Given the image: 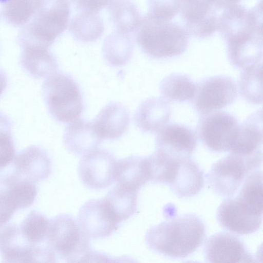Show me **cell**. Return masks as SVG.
<instances>
[{"mask_svg": "<svg viewBox=\"0 0 263 263\" xmlns=\"http://www.w3.org/2000/svg\"><path fill=\"white\" fill-rule=\"evenodd\" d=\"M262 0L248 9L239 4L224 8L218 19L217 31L226 43L232 65L244 68L262 63Z\"/></svg>", "mask_w": 263, "mask_h": 263, "instance_id": "obj_1", "label": "cell"}, {"mask_svg": "<svg viewBox=\"0 0 263 263\" xmlns=\"http://www.w3.org/2000/svg\"><path fill=\"white\" fill-rule=\"evenodd\" d=\"M205 228L197 215L177 216L151 227L145 239L146 245L159 254L173 258H184L194 253L202 243Z\"/></svg>", "mask_w": 263, "mask_h": 263, "instance_id": "obj_2", "label": "cell"}, {"mask_svg": "<svg viewBox=\"0 0 263 263\" xmlns=\"http://www.w3.org/2000/svg\"><path fill=\"white\" fill-rule=\"evenodd\" d=\"M189 33L184 27L146 14L136 31V41L141 50L155 59L182 54L186 49Z\"/></svg>", "mask_w": 263, "mask_h": 263, "instance_id": "obj_3", "label": "cell"}, {"mask_svg": "<svg viewBox=\"0 0 263 263\" xmlns=\"http://www.w3.org/2000/svg\"><path fill=\"white\" fill-rule=\"evenodd\" d=\"M70 14L69 0H39L35 14L18 34L19 45L49 48L66 29Z\"/></svg>", "mask_w": 263, "mask_h": 263, "instance_id": "obj_4", "label": "cell"}, {"mask_svg": "<svg viewBox=\"0 0 263 263\" xmlns=\"http://www.w3.org/2000/svg\"><path fill=\"white\" fill-rule=\"evenodd\" d=\"M42 90L49 112L55 120L68 123L79 118L83 109L82 96L70 75L56 72L48 76Z\"/></svg>", "mask_w": 263, "mask_h": 263, "instance_id": "obj_5", "label": "cell"}, {"mask_svg": "<svg viewBox=\"0 0 263 263\" xmlns=\"http://www.w3.org/2000/svg\"><path fill=\"white\" fill-rule=\"evenodd\" d=\"M262 162L261 149L249 154L231 153L212 166L208 174L209 185L219 196L232 197L247 176L258 170Z\"/></svg>", "mask_w": 263, "mask_h": 263, "instance_id": "obj_6", "label": "cell"}, {"mask_svg": "<svg viewBox=\"0 0 263 263\" xmlns=\"http://www.w3.org/2000/svg\"><path fill=\"white\" fill-rule=\"evenodd\" d=\"M49 246L67 262H85L92 253L90 238L69 214H60L50 221L47 236Z\"/></svg>", "mask_w": 263, "mask_h": 263, "instance_id": "obj_7", "label": "cell"}, {"mask_svg": "<svg viewBox=\"0 0 263 263\" xmlns=\"http://www.w3.org/2000/svg\"><path fill=\"white\" fill-rule=\"evenodd\" d=\"M239 124L237 118L224 111L202 115L197 125L198 136L209 149L216 153L231 151Z\"/></svg>", "mask_w": 263, "mask_h": 263, "instance_id": "obj_8", "label": "cell"}, {"mask_svg": "<svg viewBox=\"0 0 263 263\" xmlns=\"http://www.w3.org/2000/svg\"><path fill=\"white\" fill-rule=\"evenodd\" d=\"M0 253L6 262H54L51 248L29 242L20 228L9 224L0 231Z\"/></svg>", "mask_w": 263, "mask_h": 263, "instance_id": "obj_9", "label": "cell"}, {"mask_svg": "<svg viewBox=\"0 0 263 263\" xmlns=\"http://www.w3.org/2000/svg\"><path fill=\"white\" fill-rule=\"evenodd\" d=\"M237 85L234 80L225 76L205 78L196 85L193 104L201 115L224 108L237 97Z\"/></svg>", "mask_w": 263, "mask_h": 263, "instance_id": "obj_10", "label": "cell"}, {"mask_svg": "<svg viewBox=\"0 0 263 263\" xmlns=\"http://www.w3.org/2000/svg\"><path fill=\"white\" fill-rule=\"evenodd\" d=\"M184 27L194 37L205 39L217 31L218 17L222 11L219 0H179Z\"/></svg>", "mask_w": 263, "mask_h": 263, "instance_id": "obj_11", "label": "cell"}, {"mask_svg": "<svg viewBox=\"0 0 263 263\" xmlns=\"http://www.w3.org/2000/svg\"><path fill=\"white\" fill-rule=\"evenodd\" d=\"M116 162L108 151L95 148L81 159L78 167L80 179L89 189L106 188L115 181Z\"/></svg>", "mask_w": 263, "mask_h": 263, "instance_id": "obj_12", "label": "cell"}, {"mask_svg": "<svg viewBox=\"0 0 263 263\" xmlns=\"http://www.w3.org/2000/svg\"><path fill=\"white\" fill-rule=\"evenodd\" d=\"M197 145V137L189 127L178 123L165 125L156 137V152L173 160L191 158Z\"/></svg>", "mask_w": 263, "mask_h": 263, "instance_id": "obj_13", "label": "cell"}, {"mask_svg": "<svg viewBox=\"0 0 263 263\" xmlns=\"http://www.w3.org/2000/svg\"><path fill=\"white\" fill-rule=\"evenodd\" d=\"M78 223L89 238H103L118 228L119 223L107 206L104 198L91 199L80 208Z\"/></svg>", "mask_w": 263, "mask_h": 263, "instance_id": "obj_14", "label": "cell"}, {"mask_svg": "<svg viewBox=\"0 0 263 263\" xmlns=\"http://www.w3.org/2000/svg\"><path fill=\"white\" fill-rule=\"evenodd\" d=\"M262 216L253 213L237 197H228L222 202L216 212V218L224 229L237 234L247 235L257 231Z\"/></svg>", "mask_w": 263, "mask_h": 263, "instance_id": "obj_15", "label": "cell"}, {"mask_svg": "<svg viewBox=\"0 0 263 263\" xmlns=\"http://www.w3.org/2000/svg\"><path fill=\"white\" fill-rule=\"evenodd\" d=\"M204 255L208 262H251L255 258L244 243L228 232L215 233L206 240Z\"/></svg>", "mask_w": 263, "mask_h": 263, "instance_id": "obj_16", "label": "cell"}, {"mask_svg": "<svg viewBox=\"0 0 263 263\" xmlns=\"http://www.w3.org/2000/svg\"><path fill=\"white\" fill-rule=\"evenodd\" d=\"M14 173L10 176L33 182L49 177L51 171V160L46 152L36 146L23 149L13 160Z\"/></svg>", "mask_w": 263, "mask_h": 263, "instance_id": "obj_17", "label": "cell"}, {"mask_svg": "<svg viewBox=\"0 0 263 263\" xmlns=\"http://www.w3.org/2000/svg\"><path fill=\"white\" fill-rule=\"evenodd\" d=\"M129 123L127 109L121 103L115 102L104 106L92 122L97 134L102 140L120 138L127 130Z\"/></svg>", "mask_w": 263, "mask_h": 263, "instance_id": "obj_18", "label": "cell"}, {"mask_svg": "<svg viewBox=\"0 0 263 263\" xmlns=\"http://www.w3.org/2000/svg\"><path fill=\"white\" fill-rule=\"evenodd\" d=\"M171 110L168 102L164 98H151L143 101L135 115L138 127L144 132L157 133L170 120Z\"/></svg>", "mask_w": 263, "mask_h": 263, "instance_id": "obj_19", "label": "cell"}, {"mask_svg": "<svg viewBox=\"0 0 263 263\" xmlns=\"http://www.w3.org/2000/svg\"><path fill=\"white\" fill-rule=\"evenodd\" d=\"M102 139L97 134L92 122L77 120L66 127L63 135L67 150L77 155H85L97 148Z\"/></svg>", "mask_w": 263, "mask_h": 263, "instance_id": "obj_20", "label": "cell"}, {"mask_svg": "<svg viewBox=\"0 0 263 263\" xmlns=\"http://www.w3.org/2000/svg\"><path fill=\"white\" fill-rule=\"evenodd\" d=\"M203 185V172L191 158L180 161L175 176L168 184L172 191L179 198L196 195Z\"/></svg>", "mask_w": 263, "mask_h": 263, "instance_id": "obj_21", "label": "cell"}, {"mask_svg": "<svg viewBox=\"0 0 263 263\" xmlns=\"http://www.w3.org/2000/svg\"><path fill=\"white\" fill-rule=\"evenodd\" d=\"M21 48V64L30 75L42 78L57 72L58 62L49 48L33 45H24Z\"/></svg>", "mask_w": 263, "mask_h": 263, "instance_id": "obj_22", "label": "cell"}, {"mask_svg": "<svg viewBox=\"0 0 263 263\" xmlns=\"http://www.w3.org/2000/svg\"><path fill=\"white\" fill-rule=\"evenodd\" d=\"M262 117L261 109L250 115L239 125L230 153L249 154L261 149L263 138Z\"/></svg>", "mask_w": 263, "mask_h": 263, "instance_id": "obj_23", "label": "cell"}, {"mask_svg": "<svg viewBox=\"0 0 263 263\" xmlns=\"http://www.w3.org/2000/svg\"><path fill=\"white\" fill-rule=\"evenodd\" d=\"M138 191L117 182L108 192L105 200L119 223L126 220L136 213Z\"/></svg>", "mask_w": 263, "mask_h": 263, "instance_id": "obj_24", "label": "cell"}, {"mask_svg": "<svg viewBox=\"0 0 263 263\" xmlns=\"http://www.w3.org/2000/svg\"><path fill=\"white\" fill-rule=\"evenodd\" d=\"M115 181L139 191L149 181L145 157L130 156L117 160Z\"/></svg>", "mask_w": 263, "mask_h": 263, "instance_id": "obj_25", "label": "cell"}, {"mask_svg": "<svg viewBox=\"0 0 263 263\" xmlns=\"http://www.w3.org/2000/svg\"><path fill=\"white\" fill-rule=\"evenodd\" d=\"M104 27L99 12H78L71 20L69 31L78 41L88 43L98 39Z\"/></svg>", "mask_w": 263, "mask_h": 263, "instance_id": "obj_26", "label": "cell"}, {"mask_svg": "<svg viewBox=\"0 0 263 263\" xmlns=\"http://www.w3.org/2000/svg\"><path fill=\"white\" fill-rule=\"evenodd\" d=\"M134 44L130 34L116 31L104 40L103 56L109 65L122 66L130 60Z\"/></svg>", "mask_w": 263, "mask_h": 263, "instance_id": "obj_27", "label": "cell"}, {"mask_svg": "<svg viewBox=\"0 0 263 263\" xmlns=\"http://www.w3.org/2000/svg\"><path fill=\"white\" fill-rule=\"evenodd\" d=\"M108 8L116 31L129 34L136 32L142 17L134 3L129 0H114Z\"/></svg>", "mask_w": 263, "mask_h": 263, "instance_id": "obj_28", "label": "cell"}, {"mask_svg": "<svg viewBox=\"0 0 263 263\" xmlns=\"http://www.w3.org/2000/svg\"><path fill=\"white\" fill-rule=\"evenodd\" d=\"M196 85L187 76L172 73L164 78L160 84V91L163 98L169 101L184 102L192 100Z\"/></svg>", "mask_w": 263, "mask_h": 263, "instance_id": "obj_29", "label": "cell"}, {"mask_svg": "<svg viewBox=\"0 0 263 263\" xmlns=\"http://www.w3.org/2000/svg\"><path fill=\"white\" fill-rule=\"evenodd\" d=\"M239 80L240 95L253 104L262 103V63L242 69Z\"/></svg>", "mask_w": 263, "mask_h": 263, "instance_id": "obj_30", "label": "cell"}, {"mask_svg": "<svg viewBox=\"0 0 263 263\" xmlns=\"http://www.w3.org/2000/svg\"><path fill=\"white\" fill-rule=\"evenodd\" d=\"M237 197L257 214L262 215V173L256 170L245 178Z\"/></svg>", "mask_w": 263, "mask_h": 263, "instance_id": "obj_31", "label": "cell"}, {"mask_svg": "<svg viewBox=\"0 0 263 263\" xmlns=\"http://www.w3.org/2000/svg\"><path fill=\"white\" fill-rule=\"evenodd\" d=\"M39 0H7L3 5L2 14L11 25L27 24L36 11Z\"/></svg>", "mask_w": 263, "mask_h": 263, "instance_id": "obj_32", "label": "cell"}, {"mask_svg": "<svg viewBox=\"0 0 263 263\" xmlns=\"http://www.w3.org/2000/svg\"><path fill=\"white\" fill-rule=\"evenodd\" d=\"M8 195L16 209L29 206L37 195V189L34 182L21 179H11L7 180Z\"/></svg>", "mask_w": 263, "mask_h": 263, "instance_id": "obj_33", "label": "cell"}, {"mask_svg": "<svg viewBox=\"0 0 263 263\" xmlns=\"http://www.w3.org/2000/svg\"><path fill=\"white\" fill-rule=\"evenodd\" d=\"M49 224L50 221L44 215L33 211L24 219L20 229L29 242L35 245L47 238Z\"/></svg>", "mask_w": 263, "mask_h": 263, "instance_id": "obj_34", "label": "cell"}, {"mask_svg": "<svg viewBox=\"0 0 263 263\" xmlns=\"http://www.w3.org/2000/svg\"><path fill=\"white\" fill-rule=\"evenodd\" d=\"M11 127L12 124L9 118L0 111V170L13 162L15 157Z\"/></svg>", "mask_w": 263, "mask_h": 263, "instance_id": "obj_35", "label": "cell"}, {"mask_svg": "<svg viewBox=\"0 0 263 263\" xmlns=\"http://www.w3.org/2000/svg\"><path fill=\"white\" fill-rule=\"evenodd\" d=\"M148 4L146 14L163 21H171L180 11L179 0H148Z\"/></svg>", "mask_w": 263, "mask_h": 263, "instance_id": "obj_36", "label": "cell"}, {"mask_svg": "<svg viewBox=\"0 0 263 263\" xmlns=\"http://www.w3.org/2000/svg\"><path fill=\"white\" fill-rule=\"evenodd\" d=\"M74 8L79 12H99L109 6L114 0H71Z\"/></svg>", "mask_w": 263, "mask_h": 263, "instance_id": "obj_37", "label": "cell"}, {"mask_svg": "<svg viewBox=\"0 0 263 263\" xmlns=\"http://www.w3.org/2000/svg\"><path fill=\"white\" fill-rule=\"evenodd\" d=\"M16 210L6 190H0V228L11 219Z\"/></svg>", "mask_w": 263, "mask_h": 263, "instance_id": "obj_38", "label": "cell"}, {"mask_svg": "<svg viewBox=\"0 0 263 263\" xmlns=\"http://www.w3.org/2000/svg\"><path fill=\"white\" fill-rule=\"evenodd\" d=\"M7 79L4 71L0 69V96L6 88Z\"/></svg>", "mask_w": 263, "mask_h": 263, "instance_id": "obj_39", "label": "cell"}, {"mask_svg": "<svg viewBox=\"0 0 263 263\" xmlns=\"http://www.w3.org/2000/svg\"><path fill=\"white\" fill-rule=\"evenodd\" d=\"M241 0H219V3L221 8H224L234 4H238Z\"/></svg>", "mask_w": 263, "mask_h": 263, "instance_id": "obj_40", "label": "cell"}]
</instances>
